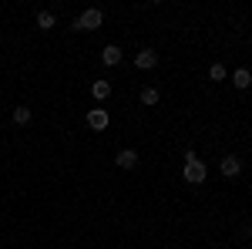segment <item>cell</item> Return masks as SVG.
Wrapping results in <instances>:
<instances>
[{
    "label": "cell",
    "mask_w": 252,
    "mask_h": 249,
    "mask_svg": "<svg viewBox=\"0 0 252 249\" xmlns=\"http://www.w3.org/2000/svg\"><path fill=\"white\" fill-rule=\"evenodd\" d=\"M182 175H185V182L202 185V182H205V175H209V169H205V162H198V158H195V152H189V155H185V169H182Z\"/></svg>",
    "instance_id": "1"
},
{
    "label": "cell",
    "mask_w": 252,
    "mask_h": 249,
    "mask_svg": "<svg viewBox=\"0 0 252 249\" xmlns=\"http://www.w3.org/2000/svg\"><path fill=\"white\" fill-rule=\"evenodd\" d=\"M104 24V14L97 10V7H91V10H84L78 20H74V31H97Z\"/></svg>",
    "instance_id": "2"
},
{
    "label": "cell",
    "mask_w": 252,
    "mask_h": 249,
    "mask_svg": "<svg viewBox=\"0 0 252 249\" xmlns=\"http://www.w3.org/2000/svg\"><path fill=\"white\" fill-rule=\"evenodd\" d=\"M155 64H158V54H155V51H148V47L135 54V68H141V71H152Z\"/></svg>",
    "instance_id": "3"
},
{
    "label": "cell",
    "mask_w": 252,
    "mask_h": 249,
    "mask_svg": "<svg viewBox=\"0 0 252 249\" xmlns=\"http://www.w3.org/2000/svg\"><path fill=\"white\" fill-rule=\"evenodd\" d=\"M88 125H91L94 132H104V128H108V111H104V108H94V111H88Z\"/></svg>",
    "instance_id": "4"
},
{
    "label": "cell",
    "mask_w": 252,
    "mask_h": 249,
    "mask_svg": "<svg viewBox=\"0 0 252 249\" xmlns=\"http://www.w3.org/2000/svg\"><path fill=\"white\" fill-rule=\"evenodd\" d=\"M239 172H242V162H239L235 155H225V158H222V175H229V178H235Z\"/></svg>",
    "instance_id": "5"
},
{
    "label": "cell",
    "mask_w": 252,
    "mask_h": 249,
    "mask_svg": "<svg viewBox=\"0 0 252 249\" xmlns=\"http://www.w3.org/2000/svg\"><path fill=\"white\" fill-rule=\"evenodd\" d=\"M118 165H121V169H135L138 165V155L131 152V148H125V152H118V158H115Z\"/></svg>",
    "instance_id": "6"
},
{
    "label": "cell",
    "mask_w": 252,
    "mask_h": 249,
    "mask_svg": "<svg viewBox=\"0 0 252 249\" xmlns=\"http://www.w3.org/2000/svg\"><path fill=\"white\" fill-rule=\"evenodd\" d=\"M232 84H235V88H239V91H246V88H249V84H252V74H249V71H246V68H239V71H235V74H232Z\"/></svg>",
    "instance_id": "7"
},
{
    "label": "cell",
    "mask_w": 252,
    "mask_h": 249,
    "mask_svg": "<svg viewBox=\"0 0 252 249\" xmlns=\"http://www.w3.org/2000/svg\"><path fill=\"white\" fill-rule=\"evenodd\" d=\"M101 61H104V64H118V61H121V47H115V44H108V47L101 51Z\"/></svg>",
    "instance_id": "8"
},
{
    "label": "cell",
    "mask_w": 252,
    "mask_h": 249,
    "mask_svg": "<svg viewBox=\"0 0 252 249\" xmlns=\"http://www.w3.org/2000/svg\"><path fill=\"white\" fill-rule=\"evenodd\" d=\"M91 95H94L97 101H104V98L111 95V84H108V81H94V84H91Z\"/></svg>",
    "instance_id": "9"
},
{
    "label": "cell",
    "mask_w": 252,
    "mask_h": 249,
    "mask_svg": "<svg viewBox=\"0 0 252 249\" xmlns=\"http://www.w3.org/2000/svg\"><path fill=\"white\" fill-rule=\"evenodd\" d=\"M37 27L40 31H51V27H54V14H51V10H40L37 14Z\"/></svg>",
    "instance_id": "10"
},
{
    "label": "cell",
    "mask_w": 252,
    "mask_h": 249,
    "mask_svg": "<svg viewBox=\"0 0 252 249\" xmlns=\"http://www.w3.org/2000/svg\"><path fill=\"white\" fill-rule=\"evenodd\" d=\"M27 121H31V108H24V105L14 108V125H27Z\"/></svg>",
    "instance_id": "11"
},
{
    "label": "cell",
    "mask_w": 252,
    "mask_h": 249,
    "mask_svg": "<svg viewBox=\"0 0 252 249\" xmlns=\"http://www.w3.org/2000/svg\"><path fill=\"white\" fill-rule=\"evenodd\" d=\"M158 98L161 95H158L155 88H145V91H141V105H158Z\"/></svg>",
    "instance_id": "12"
},
{
    "label": "cell",
    "mask_w": 252,
    "mask_h": 249,
    "mask_svg": "<svg viewBox=\"0 0 252 249\" xmlns=\"http://www.w3.org/2000/svg\"><path fill=\"white\" fill-rule=\"evenodd\" d=\"M209 77H212V81H222V77H225V68H222V64H212V68H209Z\"/></svg>",
    "instance_id": "13"
}]
</instances>
